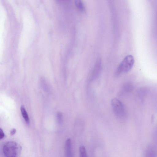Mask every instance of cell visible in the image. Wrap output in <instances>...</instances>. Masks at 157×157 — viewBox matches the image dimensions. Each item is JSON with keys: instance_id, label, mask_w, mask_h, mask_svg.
I'll use <instances>...</instances> for the list:
<instances>
[{"instance_id": "1", "label": "cell", "mask_w": 157, "mask_h": 157, "mask_svg": "<svg viewBox=\"0 0 157 157\" xmlns=\"http://www.w3.org/2000/svg\"><path fill=\"white\" fill-rule=\"evenodd\" d=\"M22 147L16 142L10 141L6 143L4 145L3 151L4 155L6 157H16L20 154Z\"/></svg>"}, {"instance_id": "4", "label": "cell", "mask_w": 157, "mask_h": 157, "mask_svg": "<svg viewBox=\"0 0 157 157\" xmlns=\"http://www.w3.org/2000/svg\"><path fill=\"white\" fill-rule=\"evenodd\" d=\"M101 67V62L100 58L96 61L90 76V79L93 80L96 78L99 74Z\"/></svg>"}, {"instance_id": "11", "label": "cell", "mask_w": 157, "mask_h": 157, "mask_svg": "<svg viewBox=\"0 0 157 157\" xmlns=\"http://www.w3.org/2000/svg\"><path fill=\"white\" fill-rule=\"evenodd\" d=\"M16 129L14 128H13L11 129L10 132V134L12 135H14L16 133Z\"/></svg>"}, {"instance_id": "7", "label": "cell", "mask_w": 157, "mask_h": 157, "mask_svg": "<svg viewBox=\"0 0 157 157\" xmlns=\"http://www.w3.org/2000/svg\"><path fill=\"white\" fill-rule=\"evenodd\" d=\"M75 3L76 6L80 11L83 12L84 11V6L81 0H75Z\"/></svg>"}, {"instance_id": "3", "label": "cell", "mask_w": 157, "mask_h": 157, "mask_svg": "<svg viewBox=\"0 0 157 157\" xmlns=\"http://www.w3.org/2000/svg\"><path fill=\"white\" fill-rule=\"evenodd\" d=\"M111 105L113 112L118 117L121 119L126 118V112L124 106L119 100L116 98L113 99Z\"/></svg>"}, {"instance_id": "12", "label": "cell", "mask_w": 157, "mask_h": 157, "mask_svg": "<svg viewBox=\"0 0 157 157\" xmlns=\"http://www.w3.org/2000/svg\"><path fill=\"white\" fill-rule=\"evenodd\" d=\"M58 1H68L69 0H56Z\"/></svg>"}, {"instance_id": "9", "label": "cell", "mask_w": 157, "mask_h": 157, "mask_svg": "<svg viewBox=\"0 0 157 157\" xmlns=\"http://www.w3.org/2000/svg\"><path fill=\"white\" fill-rule=\"evenodd\" d=\"M57 117L58 122L59 124H61L63 121V116L62 113L60 112H58L57 114Z\"/></svg>"}, {"instance_id": "10", "label": "cell", "mask_w": 157, "mask_h": 157, "mask_svg": "<svg viewBox=\"0 0 157 157\" xmlns=\"http://www.w3.org/2000/svg\"><path fill=\"white\" fill-rule=\"evenodd\" d=\"M5 136V134L2 130L0 128V140L3 139Z\"/></svg>"}, {"instance_id": "8", "label": "cell", "mask_w": 157, "mask_h": 157, "mask_svg": "<svg viewBox=\"0 0 157 157\" xmlns=\"http://www.w3.org/2000/svg\"><path fill=\"white\" fill-rule=\"evenodd\" d=\"M79 151L80 156L81 157H87L86 149L84 146L82 145L80 146L79 147Z\"/></svg>"}, {"instance_id": "5", "label": "cell", "mask_w": 157, "mask_h": 157, "mask_svg": "<svg viewBox=\"0 0 157 157\" xmlns=\"http://www.w3.org/2000/svg\"><path fill=\"white\" fill-rule=\"evenodd\" d=\"M71 141L70 139H68L66 142L65 146V155L66 156L68 157H71Z\"/></svg>"}, {"instance_id": "6", "label": "cell", "mask_w": 157, "mask_h": 157, "mask_svg": "<svg viewBox=\"0 0 157 157\" xmlns=\"http://www.w3.org/2000/svg\"><path fill=\"white\" fill-rule=\"evenodd\" d=\"M20 109L22 116L27 124L29 125L30 123V120L25 106L23 105H22L21 106Z\"/></svg>"}, {"instance_id": "2", "label": "cell", "mask_w": 157, "mask_h": 157, "mask_svg": "<svg viewBox=\"0 0 157 157\" xmlns=\"http://www.w3.org/2000/svg\"><path fill=\"white\" fill-rule=\"evenodd\" d=\"M134 63L133 57L131 55L126 56L120 64L116 69L115 75L119 76L129 71Z\"/></svg>"}]
</instances>
